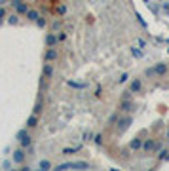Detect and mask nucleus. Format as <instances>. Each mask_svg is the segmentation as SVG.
Instances as JSON below:
<instances>
[{"mask_svg":"<svg viewBox=\"0 0 169 171\" xmlns=\"http://www.w3.org/2000/svg\"><path fill=\"white\" fill-rule=\"evenodd\" d=\"M57 169H89L87 162H67V163H59Z\"/></svg>","mask_w":169,"mask_h":171,"instance_id":"nucleus-1","label":"nucleus"},{"mask_svg":"<svg viewBox=\"0 0 169 171\" xmlns=\"http://www.w3.org/2000/svg\"><path fill=\"white\" fill-rule=\"evenodd\" d=\"M167 74V65L165 63H158L154 68H147V76H163Z\"/></svg>","mask_w":169,"mask_h":171,"instance_id":"nucleus-2","label":"nucleus"},{"mask_svg":"<svg viewBox=\"0 0 169 171\" xmlns=\"http://www.w3.org/2000/svg\"><path fill=\"white\" fill-rule=\"evenodd\" d=\"M17 141H19V144L23 146V148H29V146L32 144V139H31V135H29L27 129H21L17 133Z\"/></svg>","mask_w":169,"mask_h":171,"instance_id":"nucleus-3","label":"nucleus"},{"mask_svg":"<svg viewBox=\"0 0 169 171\" xmlns=\"http://www.w3.org/2000/svg\"><path fill=\"white\" fill-rule=\"evenodd\" d=\"M12 160H13V163H17V165H21V163H25V160H27V154H25V148H15L13 150V154H12Z\"/></svg>","mask_w":169,"mask_h":171,"instance_id":"nucleus-4","label":"nucleus"},{"mask_svg":"<svg viewBox=\"0 0 169 171\" xmlns=\"http://www.w3.org/2000/svg\"><path fill=\"white\" fill-rule=\"evenodd\" d=\"M160 148H162V144L156 143V141H152V139H148V141L142 143V150L144 152H154V150H160Z\"/></svg>","mask_w":169,"mask_h":171,"instance_id":"nucleus-5","label":"nucleus"},{"mask_svg":"<svg viewBox=\"0 0 169 171\" xmlns=\"http://www.w3.org/2000/svg\"><path fill=\"white\" fill-rule=\"evenodd\" d=\"M57 57H59V52H57V48H47V50H46V53H44V61H47V63L55 61Z\"/></svg>","mask_w":169,"mask_h":171,"instance_id":"nucleus-6","label":"nucleus"},{"mask_svg":"<svg viewBox=\"0 0 169 171\" xmlns=\"http://www.w3.org/2000/svg\"><path fill=\"white\" fill-rule=\"evenodd\" d=\"M57 42H59L57 34H53V33L46 34V46H47V48H57Z\"/></svg>","mask_w":169,"mask_h":171,"instance_id":"nucleus-7","label":"nucleus"},{"mask_svg":"<svg viewBox=\"0 0 169 171\" xmlns=\"http://www.w3.org/2000/svg\"><path fill=\"white\" fill-rule=\"evenodd\" d=\"M42 76H44V78H52V76H53V67H52V63L46 61V65L42 67Z\"/></svg>","mask_w":169,"mask_h":171,"instance_id":"nucleus-8","label":"nucleus"},{"mask_svg":"<svg viewBox=\"0 0 169 171\" xmlns=\"http://www.w3.org/2000/svg\"><path fill=\"white\" fill-rule=\"evenodd\" d=\"M27 12H29V4L21 0V2L15 6V13H19V15H27Z\"/></svg>","mask_w":169,"mask_h":171,"instance_id":"nucleus-9","label":"nucleus"},{"mask_svg":"<svg viewBox=\"0 0 169 171\" xmlns=\"http://www.w3.org/2000/svg\"><path fill=\"white\" fill-rule=\"evenodd\" d=\"M36 126H38V114L32 112V114L29 116V120H27V129H34Z\"/></svg>","mask_w":169,"mask_h":171,"instance_id":"nucleus-10","label":"nucleus"},{"mask_svg":"<svg viewBox=\"0 0 169 171\" xmlns=\"http://www.w3.org/2000/svg\"><path fill=\"white\" fill-rule=\"evenodd\" d=\"M141 88H142V82L137 78V80H133V82H131V86H129V91H131V93H137V91H141Z\"/></svg>","mask_w":169,"mask_h":171,"instance_id":"nucleus-11","label":"nucleus"},{"mask_svg":"<svg viewBox=\"0 0 169 171\" xmlns=\"http://www.w3.org/2000/svg\"><path fill=\"white\" fill-rule=\"evenodd\" d=\"M129 148H131V150H141V148H142V139H133V141L129 143Z\"/></svg>","mask_w":169,"mask_h":171,"instance_id":"nucleus-12","label":"nucleus"},{"mask_svg":"<svg viewBox=\"0 0 169 171\" xmlns=\"http://www.w3.org/2000/svg\"><path fill=\"white\" fill-rule=\"evenodd\" d=\"M38 17H40L38 10H34V8H29V12H27V19H29V21H36Z\"/></svg>","mask_w":169,"mask_h":171,"instance_id":"nucleus-13","label":"nucleus"},{"mask_svg":"<svg viewBox=\"0 0 169 171\" xmlns=\"http://www.w3.org/2000/svg\"><path fill=\"white\" fill-rule=\"evenodd\" d=\"M129 124H131V118H124V120H120V122H118V129H120V131H124Z\"/></svg>","mask_w":169,"mask_h":171,"instance_id":"nucleus-14","label":"nucleus"},{"mask_svg":"<svg viewBox=\"0 0 169 171\" xmlns=\"http://www.w3.org/2000/svg\"><path fill=\"white\" fill-rule=\"evenodd\" d=\"M42 108H44V101H42V97H40V99L36 101V105H34V108H32V112L40 116V112H42Z\"/></svg>","mask_w":169,"mask_h":171,"instance_id":"nucleus-15","label":"nucleus"},{"mask_svg":"<svg viewBox=\"0 0 169 171\" xmlns=\"http://www.w3.org/2000/svg\"><path fill=\"white\" fill-rule=\"evenodd\" d=\"M131 107H133V105H131V101H129V99H124V101H122V105H120V110L127 112V110H131Z\"/></svg>","mask_w":169,"mask_h":171,"instance_id":"nucleus-16","label":"nucleus"},{"mask_svg":"<svg viewBox=\"0 0 169 171\" xmlns=\"http://www.w3.org/2000/svg\"><path fill=\"white\" fill-rule=\"evenodd\" d=\"M8 23H10V25H17V23H19V13L10 15V17H8Z\"/></svg>","mask_w":169,"mask_h":171,"instance_id":"nucleus-17","label":"nucleus"},{"mask_svg":"<svg viewBox=\"0 0 169 171\" xmlns=\"http://www.w3.org/2000/svg\"><path fill=\"white\" fill-rule=\"evenodd\" d=\"M34 23H36V25H38L40 29H44V27L47 25V21H46V17H42V15H40V17H38V19H36Z\"/></svg>","mask_w":169,"mask_h":171,"instance_id":"nucleus-18","label":"nucleus"},{"mask_svg":"<svg viewBox=\"0 0 169 171\" xmlns=\"http://www.w3.org/2000/svg\"><path fill=\"white\" fill-rule=\"evenodd\" d=\"M50 167H52V163L47 162V160H42L40 162V169H50Z\"/></svg>","mask_w":169,"mask_h":171,"instance_id":"nucleus-19","label":"nucleus"},{"mask_svg":"<svg viewBox=\"0 0 169 171\" xmlns=\"http://www.w3.org/2000/svg\"><path fill=\"white\" fill-rule=\"evenodd\" d=\"M160 160L163 162V160H169V150H162L160 152Z\"/></svg>","mask_w":169,"mask_h":171,"instance_id":"nucleus-20","label":"nucleus"},{"mask_svg":"<svg viewBox=\"0 0 169 171\" xmlns=\"http://www.w3.org/2000/svg\"><path fill=\"white\" fill-rule=\"evenodd\" d=\"M57 13H59V15H65V13H67V6H63V4H61V6L57 8Z\"/></svg>","mask_w":169,"mask_h":171,"instance_id":"nucleus-21","label":"nucleus"},{"mask_svg":"<svg viewBox=\"0 0 169 171\" xmlns=\"http://www.w3.org/2000/svg\"><path fill=\"white\" fill-rule=\"evenodd\" d=\"M127 78H129V74H126V72H124V74L118 78V82H120V84H124V82H127Z\"/></svg>","mask_w":169,"mask_h":171,"instance_id":"nucleus-22","label":"nucleus"},{"mask_svg":"<svg viewBox=\"0 0 169 171\" xmlns=\"http://www.w3.org/2000/svg\"><path fill=\"white\" fill-rule=\"evenodd\" d=\"M131 53H133L135 57H142V52H141V50H137V48H133V50H131Z\"/></svg>","mask_w":169,"mask_h":171,"instance_id":"nucleus-23","label":"nucleus"},{"mask_svg":"<svg viewBox=\"0 0 169 171\" xmlns=\"http://www.w3.org/2000/svg\"><path fill=\"white\" fill-rule=\"evenodd\" d=\"M4 17H6V8H0V23L4 21Z\"/></svg>","mask_w":169,"mask_h":171,"instance_id":"nucleus-24","label":"nucleus"},{"mask_svg":"<svg viewBox=\"0 0 169 171\" xmlns=\"http://www.w3.org/2000/svg\"><path fill=\"white\" fill-rule=\"evenodd\" d=\"M68 86H72V88H86V84H76V82H68Z\"/></svg>","mask_w":169,"mask_h":171,"instance_id":"nucleus-25","label":"nucleus"},{"mask_svg":"<svg viewBox=\"0 0 169 171\" xmlns=\"http://www.w3.org/2000/svg\"><path fill=\"white\" fill-rule=\"evenodd\" d=\"M76 150H78V146H76V148H65L63 154H72V152H76Z\"/></svg>","mask_w":169,"mask_h":171,"instance_id":"nucleus-26","label":"nucleus"},{"mask_svg":"<svg viewBox=\"0 0 169 171\" xmlns=\"http://www.w3.org/2000/svg\"><path fill=\"white\" fill-rule=\"evenodd\" d=\"M95 143H97V144H103V135H95Z\"/></svg>","mask_w":169,"mask_h":171,"instance_id":"nucleus-27","label":"nucleus"},{"mask_svg":"<svg viewBox=\"0 0 169 171\" xmlns=\"http://www.w3.org/2000/svg\"><path fill=\"white\" fill-rule=\"evenodd\" d=\"M52 27H53V31H57V29L61 27V21H53V25H52Z\"/></svg>","mask_w":169,"mask_h":171,"instance_id":"nucleus-28","label":"nucleus"},{"mask_svg":"<svg viewBox=\"0 0 169 171\" xmlns=\"http://www.w3.org/2000/svg\"><path fill=\"white\" fill-rule=\"evenodd\" d=\"M57 38H59V42H63V40L67 38V34H65V33H59V34H57Z\"/></svg>","mask_w":169,"mask_h":171,"instance_id":"nucleus-29","label":"nucleus"},{"mask_svg":"<svg viewBox=\"0 0 169 171\" xmlns=\"http://www.w3.org/2000/svg\"><path fill=\"white\" fill-rule=\"evenodd\" d=\"M137 44H139L141 48H144V40H142V38H139V40H137Z\"/></svg>","mask_w":169,"mask_h":171,"instance_id":"nucleus-30","label":"nucleus"},{"mask_svg":"<svg viewBox=\"0 0 169 171\" xmlns=\"http://www.w3.org/2000/svg\"><path fill=\"white\" fill-rule=\"evenodd\" d=\"M167 139H169V129H167Z\"/></svg>","mask_w":169,"mask_h":171,"instance_id":"nucleus-31","label":"nucleus"},{"mask_svg":"<svg viewBox=\"0 0 169 171\" xmlns=\"http://www.w3.org/2000/svg\"><path fill=\"white\" fill-rule=\"evenodd\" d=\"M144 2H148V0H144Z\"/></svg>","mask_w":169,"mask_h":171,"instance_id":"nucleus-32","label":"nucleus"}]
</instances>
